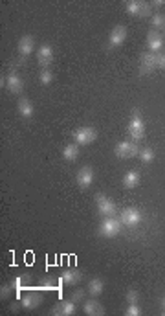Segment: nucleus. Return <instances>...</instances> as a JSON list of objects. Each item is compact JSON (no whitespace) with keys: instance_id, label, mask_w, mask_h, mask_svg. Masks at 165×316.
Listing matches in <instances>:
<instances>
[{"instance_id":"nucleus-1","label":"nucleus","mask_w":165,"mask_h":316,"mask_svg":"<svg viewBox=\"0 0 165 316\" xmlns=\"http://www.w3.org/2000/svg\"><path fill=\"white\" fill-rule=\"evenodd\" d=\"M129 134H131V138L134 141L141 140L143 136H145V123H143V118H141V112L136 108V110H132V116H131V122H129Z\"/></svg>"},{"instance_id":"nucleus-2","label":"nucleus","mask_w":165,"mask_h":316,"mask_svg":"<svg viewBox=\"0 0 165 316\" xmlns=\"http://www.w3.org/2000/svg\"><path fill=\"white\" fill-rule=\"evenodd\" d=\"M121 230V221L119 219H114V217H103L101 225H99V235L101 237H107V239H112L116 237Z\"/></svg>"},{"instance_id":"nucleus-3","label":"nucleus","mask_w":165,"mask_h":316,"mask_svg":"<svg viewBox=\"0 0 165 316\" xmlns=\"http://www.w3.org/2000/svg\"><path fill=\"white\" fill-rule=\"evenodd\" d=\"M116 157L117 158H123V160H127V158H132L136 157V155H140V147H138V143L132 140V141H119L117 145H116Z\"/></svg>"},{"instance_id":"nucleus-4","label":"nucleus","mask_w":165,"mask_h":316,"mask_svg":"<svg viewBox=\"0 0 165 316\" xmlns=\"http://www.w3.org/2000/svg\"><path fill=\"white\" fill-rule=\"evenodd\" d=\"M150 4L141 0H131L127 2V13L132 17H150Z\"/></svg>"},{"instance_id":"nucleus-5","label":"nucleus","mask_w":165,"mask_h":316,"mask_svg":"<svg viewBox=\"0 0 165 316\" xmlns=\"http://www.w3.org/2000/svg\"><path fill=\"white\" fill-rule=\"evenodd\" d=\"M96 204L101 217H114L116 215V204L112 199H108L107 195H96Z\"/></svg>"},{"instance_id":"nucleus-6","label":"nucleus","mask_w":165,"mask_h":316,"mask_svg":"<svg viewBox=\"0 0 165 316\" xmlns=\"http://www.w3.org/2000/svg\"><path fill=\"white\" fill-rule=\"evenodd\" d=\"M160 63V55L152 53V52H143L140 57V70L141 74H150L154 68H158Z\"/></svg>"},{"instance_id":"nucleus-7","label":"nucleus","mask_w":165,"mask_h":316,"mask_svg":"<svg viewBox=\"0 0 165 316\" xmlns=\"http://www.w3.org/2000/svg\"><path fill=\"white\" fill-rule=\"evenodd\" d=\"M98 138V133L94 127H81L74 133V141L77 145H88Z\"/></svg>"},{"instance_id":"nucleus-8","label":"nucleus","mask_w":165,"mask_h":316,"mask_svg":"<svg viewBox=\"0 0 165 316\" xmlns=\"http://www.w3.org/2000/svg\"><path fill=\"white\" fill-rule=\"evenodd\" d=\"M125 41H127V28L125 26H116L108 35L107 46L108 48H119Z\"/></svg>"},{"instance_id":"nucleus-9","label":"nucleus","mask_w":165,"mask_h":316,"mask_svg":"<svg viewBox=\"0 0 165 316\" xmlns=\"http://www.w3.org/2000/svg\"><path fill=\"white\" fill-rule=\"evenodd\" d=\"M94 178H96V175H94V169L88 166L81 167L79 171H77V176H75V180H77V186L81 188V190H88L92 186V182H94Z\"/></svg>"},{"instance_id":"nucleus-10","label":"nucleus","mask_w":165,"mask_h":316,"mask_svg":"<svg viewBox=\"0 0 165 316\" xmlns=\"http://www.w3.org/2000/svg\"><path fill=\"white\" fill-rule=\"evenodd\" d=\"M119 221H121V225L125 226H136L141 223V211L136 208H125L121 211V215H119Z\"/></svg>"},{"instance_id":"nucleus-11","label":"nucleus","mask_w":165,"mask_h":316,"mask_svg":"<svg viewBox=\"0 0 165 316\" xmlns=\"http://www.w3.org/2000/svg\"><path fill=\"white\" fill-rule=\"evenodd\" d=\"M6 88H8L11 94H20L22 88H24V83H22V77L16 74V72H9L6 75Z\"/></svg>"},{"instance_id":"nucleus-12","label":"nucleus","mask_w":165,"mask_h":316,"mask_svg":"<svg viewBox=\"0 0 165 316\" xmlns=\"http://www.w3.org/2000/svg\"><path fill=\"white\" fill-rule=\"evenodd\" d=\"M37 61L42 68H48L53 63V48L50 44H42L37 52Z\"/></svg>"},{"instance_id":"nucleus-13","label":"nucleus","mask_w":165,"mask_h":316,"mask_svg":"<svg viewBox=\"0 0 165 316\" xmlns=\"http://www.w3.org/2000/svg\"><path fill=\"white\" fill-rule=\"evenodd\" d=\"M33 48H35V39H33L32 35H24V37L18 39L16 50H18V53H20L22 57H28V55L33 52Z\"/></svg>"},{"instance_id":"nucleus-14","label":"nucleus","mask_w":165,"mask_h":316,"mask_svg":"<svg viewBox=\"0 0 165 316\" xmlns=\"http://www.w3.org/2000/svg\"><path fill=\"white\" fill-rule=\"evenodd\" d=\"M162 46H164V37L158 34L156 30L148 32V34H147V48H148V52L158 53V52L162 50Z\"/></svg>"},{"instance_id":"nucleus-15","label":"nucleus","mask_w":165,"mask_h":316,"mask_svg":"<svg viewBox=\"0 0 165 316\" xmlns=\"http://www.w3.org/2000/svg\"><path fill=\"white\" fill-rule=\"evenodd\" d=\"M75 313V301L74 299H66V301H61L57 303L53 311H51V315L55 316H72Z\"/></svg>"},{"instance_id":"nucleus-16","label":"nucleus","mask_w":165,"mask_h":316,"mask_svg":"<svg viewBox=\"0 0 165 316\" xmlns=\"http://www.w3.org/2000/svg\"><path fill=\"white\" fill-rule=\"evenodd\" d=\"M20 303H22V307L24 309H37L42 303V294H39V292H35V291L28 292V294L22 296Z\"/></svg>"},{"instance_id":"nucleus-17","label":"nucleus","mask_w":165,"mask_h":316,"mask_svg":"<svg viewBox=\"0 0 165 316\" xmlns=\"http://www.w3.org/2000/svg\"><path fill=\"white\" fill-rule=\"evenodd\" d=\"M82 307H84V313L88 316H101L105 313V311H103V305L99 303L98 299H94V296H92L90 299H86Z\"/></svg>"},{"instance_id":"nucleus-18","label":"nucleus","mask_w":165,"mask_h":316,"mask_svg":"<svg viewBox=\"0 0 165 316\" xmlns=\"http://www.w3.org/2000/svg\"><path fill=\"white\" fill-rule=\"evenodd\" d=\"M16 110H18V114L22 118H32L33 116V105L30 103V100L22 96V98H18V103H16Z\"/></svg>"},{"instance_id":"nucleus-19","label":"nucleus","mask_w":165,"mask_h":316,"mask_svg":"<svg viewBox=\"0 0 165 316\" xmlns=\"http://www.w3.org/2000/svg\"><path fill=\"white\" fill-rule=\"evenodd\" d=\"M138 184H140V171H136V169H131L129 173H125L123 186L127 188V190H134Z\"/></svg>"},{"instance_id":"nucleus-20","label":"nucleus","mask_w":165,"mask_h":316,"mask_svg":"<svg viewBox=\"0 0 165 316\" xmlns=\"http://www.w3.org/2000/svg\"><path fill=\"white\" fill-rule=\"evenodd\" d=\"M82 274L79 270H65L63 274H61V283H65V285H75L77 281H81Z\"/></svg>"},{"instance_id":"nucleus-21","label":"nucleus","mask_w":165,"mask_h":316,"mask_svg":"<svg viewBox=\"0 0 165 316\" xmlns=\"http://www.w3.org/2000/svg\"><path fill=\"white\" fill-rule=\"evenodd\" d=\"M77 157H79V145L77 143H68L63 149V158L66 162H74Z\"/></svg>"},{"instance_id":"nucleus-22","label":"nucleus","mask_w":165,"mask_h":316,"mask_svg":"<svg viewBox=\"0 0 165 316\" xmlns=\"http://www.w3.org/2000/svg\"><path fill=\"white\" fill-rule=\"evenodd\" d=\"M103 289H105V283H103L101 278H94L88 283V292H90V296H94V298H98L99 294L103 292Z\"/></svg>"},{"instance_id":"nucleus-23","label":"nucleus","mask_w":165,"mask_h":316,"mask_svg":"<svg viewBox=\"0 0 165 316\" xmlns=\"http://www.w3.org/2000/svg\"><path fill=\"white\" fill-rule=\"evenodd\" d=\"M140 160L143 162V164H150L152 160H154V151L150 149V147H143V149H140Z\"/></svg>"},{"instance_id":"nucleus-24","label":"nucleus","mask_w":165,"mask_h":316,"mask_svg":"<svg viewBox=\"0 0 165 316\" xmlns=\"http://www.w3.org/2000/svg\"><path fill=\"white\" fill-rule=\"evenodd\" d=\"M39 79H41V85H44V87L51 85V81H53V74H51V70H48V68L41 70V74H39Z\"/></svg>"},{"instance_id":"nucleus-25","label":"nucleus","mask_w":165,"mask_h":316,"mask_svg":"<svg viewBox=\"0 0 165 316\" xmlns=\"http://www.w3.org/2000/svg\"><path fill=\"white\" fill-rule=\"evenodd\" d=\"M24 280H26V276H18L16 280L11 281V285H13V289H15V292H16V296H20V291H24Z\"/></svg>"},{"instance_id":"nucleus-26","label":"nucleus","mask_w":165,"mask_h":316,"mask_svg":"<svg viewBox=\"0 0 165 316\" xmlns=\"http://www.w3.org/2000/svg\"><path fill=\"white\" fill-rule=\"evenodd\" d=\"M150 24L154 26V28H165V15H162V13H154V15H152V20H150Z\"/></svg>"},{"instance_id":"nucleus-27","label":"nucleus","mask_w":165,"mask_h":316,"mask_svg":"<svg viewBox=\"0 0 165 316\" xmlns=\"http://www.w3.org/2000/svg\"><path fill=\"white\" fill-rule=\"evenodd\" d=\"M127 316H140L141 315V309L138 307V303H129V307L125 311Z\"/></svg>"},{"instance_id":"nucleus-28","label":"nucleus","mask_w":165,"mask_h":316,"mask_svg":"<svg viewBox=\"0 0 165 316\" xmlns=\"http://www.w3.org/2000/svg\"><path fill=\"white\" fill-rule=\"evenodd\" d=\"M138 298H140V294L136 289H129L127 291V303H138Z\"/></svg>"},{"instance_id":"nucleus-29","label":"nucleus","mask_w":165,"mask_h":316,"mask_svg":"<svg viewBox=\"0 0 165 316\" xmlns=\"http://www.w3.org/2000/svg\"><path fill=\"white\" fill-rule=\"evenodd\" d=\"M11 291H13V285H11V283H8V285H2V287H0V298H2V299L8 298Z\"/></svg>"},{"instance_id":"nucleus-30","label":"nucleus","mask_w":165,"mask_h":316,"mask_svg":"<svg viewBox=\"0 0 165 316\" xmlns=\"http://www.w3.org/2000/svg\"><path fill=\"white\" fill-rule=\"evenodd\" d=\"M82 298H84V291H81V289H77V291H74V294H72V299H74L75 303H79V301H82Z\"/></svg>"},{"instance_id":"nucleus-31","label":"nucleus","mask_w":165,"mask_h":316,"mask_svg":"<svg viewBox=\"0 0 165 316\" xmlns=\"http://www.w3.org/2000/svg\"><path fill=\"white\" fill-rule=\"evenodd\" d=\"M162 6H165L164 0H154V2H150V8H162Z\"/></svg>"},{"instance_id":"nucleus-32","label":"nucleus","mask_w":165,"mask_h":316,"mask_svg":"<svg viewBox=\"0 0 165 316\" xmlns=\"http://www.w3.org/2000/svg\"><path fill=\"white\" fill-rule=\"evenodd\" d=\"M158 68L165 70V53H162V55H160V63H158Z\"/></svg>"},{"instance_id":"nucleus-33","label":"nucleus","mask_w":165,"mask_h":316,"mask_svg":"<svg viewBox=\"0 0 165 316\" xmlns=\"http://www.w3.org/2000/svg\"><path fill=\"white\" fill-rule=\"evenodd\" d=\"M162 309H164V315H165V298H164V301H162Z\"/></svg>"}]
</instances>
